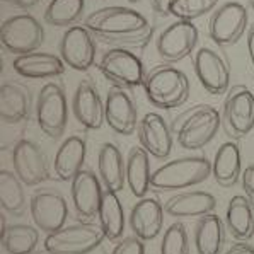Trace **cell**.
<instances>
[{"mask_svg":"<svg viewBox=\"0 0 254 254\" xmlns=\"http://www.w3.org/2000/svg\"><path fill=\"white\" fill-rule=\"evenodd\" d=\"M84 26L104 43L118 48L145 46L152 38L154 27L148 19L130 7H103L85 17Z\"/></svg>","mask_w":254,"mask_h":254,"instance_id":"1","label":"cell"},{"mask_svg":"<svg viewBox=\"0 0 254 254\" xmlns=\"http://www.w3.org/2000/svg\"><path fill=\"white\" fill-rule=\"evenodd\" d=\"M212 176V162L205 155H190L164 162L152 173L150 191L169 193V191H186L194 188Z\"/></svg>","mask_w":254,"mask_h":254,"instance_id":"2","label":"cell"},{"mask_svg":"<svg viewBox=\"0 0 254 254\" xmlns=\"http://www.w3.org/2000/svg\"><path fill=\"white\" fill-rule=\"evenodd\" d=\"M222 115L210 104H196L183 113L174 125L178 143L186 150H200L217 136Z\"/></svg>","mask_w":254,"mask_h":254,"instance_id":"3","label":"cell"},{"mask_svg":"<svg viewBox=\"0 0 254 254\" xmlns=\"http://www.w3.org/2000/svg\"><path fill=\"white\" fill-rule=\"evenodd\" d=\"M145 96L159 109H173L188 101L190 80L183 70L173 65H159L147 73L143 82Z\"/></svg>","mask_w":254,"mask_h":254,"instance_id":"4","label":"cell"},{"mask_svg":"<svg viewBox=\"0 0 254 254\" xmlns=\"http://www.w3.org/2000/svg\"><path fill=\"white\" fill-rule=\"evenodd\" d=\"M104 241L106 237L99 225L79 222L46 236L43 246L48 254H91Z\"/></svg>","mask_w":254,"mask_h":254,"instance_id":"5","label":"cell"},{"mask_svg":"<svg viewBox=\"0 0 254 254\" xmlns=\"http://www.w3.org/2000/svg\"><path fill=\"white\" fill-rule=\"evenodd\" d=\"M36 121L48 138L58 140L65 133L68 121V104L65 89L58 82H48L40 89L36 99Z\"/></svg>","mask_w":254,"mask_h":254,"instance_id":"6","label":"cell"},{"mask_svg":"<svg viewBox=\"0 0 254 254\" xmlns=\"http://www.w3.org/2000/svg\"><path fill=\"white\" fill-rule=\"evenodd\" d=\"M97 67L108 82L123 89L140 87L147 77L142 60L133 52L118 46L104 52Z\"/></svg>","mask_w":254,"mask_h":254,"instance_id":"7","label":"cell"},{"mask_svg":"<svg viewBox=\"0 0 254 254\" xmlns=\"http://www.w3.org/2000/svg\"><path fill=\"white\" fill-rule=\"evenodd\" d=\"M222 125L232 140L246 138L254 130V92L246 85L229 89L222 109Z\"/></svg>","mask_w":254,"mask_h":254,"instance_id":"8","label":"cell"},{"mask_svg":"<svg viewBox=\"0 0 254 254\" xmlns=\"http://www.w3.org/2000/svg\"><path fill=\"white\" fill-rule=\"evenodd\" d=\"M0 41L7 52L17 57L38 52L45 43V27L31 14L12 15L0 27Z\"/></svg>","mask_w":254,"mask_h":254,"instance_id":"9","label":"cell"},{"mask_svg":"<svg viewBox=\"0 0 254 254\" xmlns=\"http://www.w3.org/2000/svg\"><path fill=\"white\" fill-rule=\"evenodd\" d=\"M249 22V12L241 2H225L212 12L208 36L220 48L236 45L244 36Z\"/></svg>","mask_w":254,"mask_h":254,"instance_id":"10","label":"cell"},{"mask_svg":"<svg viewBox=\"0 0 254 254\" xmlns=\"http://www.w3.org/2000/svg\"><path fill=\"white\" fill-rule=\"evenodd\" d=\"M29 213L34 225L50 236L67 225L68 205L65 196L58 191L38 190L29 200Z\"/></svg>","mask_w":254,"mask_h":254,"instance_id":"11","label":"cell"},{"mask_svg":"<svg viewBox=\"0 0 254 254\" xmlns=\"http://www.w3.org/2000/svg\"><path fill=\"white\" fill-rule=\"evenodd\" d=\"M12 167L26 186H40L52 178L45 150L33 140L22 138L12 148Z\"/></svg>","mask_w":254,"mask_h":254,"instance_id":"12","label":"cell"},{"mask_svg":"<svg viewBox=\"0 0 254 254\" xmlns=\"http://www.w3.org/2000/svg\"><path fill=\"white\" fill-rule=\"evenodd\" d=\"M198 27L193 21H181L178 19L169 24L157 38V53L166 64H176L190 57L198 45Z\"/></svg>","mask_w":254,"mask_h":254,"instance_id":"13","label":"cell"},{"mask_svg":"<svg viewBox=\"0 0 254 254\" xmlns=\"http://www.w3.org/2000/svg\"><path fill=\"white\" fill-rule=\"evenodd\" d=\"M194 73L200 80L201 87L213 96L227 94L230 89V67L227 58L220 52L201 46L194 53Z\"/></svg>","mask_w":254,"mask_h":254,"instance_id":"14","label":"cell"},{"mask_svg":"<svg viewBox=\"0 0 254 254\" xmlns=\"http://www.w3.org/2000/svg\"><path fill=\"white\" fill-rule=\"evenodd\" d=\"M60 57L70 68L87 72L96 62L94 34L85 26H72L62 36Z\"/></svg>","mask_w":254,"mask_h":254,"instance_id":"15","label":"cell"},{"mask_svg":"<svg viewBox=\"0 0 254 254\" xmlns=\"http://www.w3.org/2000/svg\"><path fill=\"white\" fill-rule=\"evenodd\" d=\"M106 123L115 133L128 136L138 128V108L128 89L113 85L106 94L104 101Z\"/></svg>","mask_w":254,"mask_h":254,"instance_id":"16","label":"cell"},{"mask_svg":"<svg viewBox=\"0 0 254 254\" xmlns=\"http://www.w3.org/2000/svg\"><path fill=\"white\" fill-rule=\"evenodd\" d=\"M104 191L99 176L91 169H82L70 183V198L75 213L85 220L97 217Z\"/></svg>","mask_w":254,"mask_h":254,"instance_id":"17","label":"cell"},{"mask_svg":"<svg viewBox=\"0 0 254 254\" xmlns=\"http://www.w3.org/2000/svg\"><path fill=\"white\" fill-rule=\"evenodd\" d=\"M136 135L140 145L145 148L150 157L157 161H166L173 152V131L159 113H147L138 121Z\"/></svg>","mask_w":254,"mask_h":254,"instance_id":"18","label":"cell"},{"mask_svg":"<svg viewBox=\"0 0 254 254\" xmlns=\"http://www.w3.org/2000/svg\"><path fill=\"white\" fill-rule=\"evenodd\" d=\"M72 111L75 120L85 130H99L106 121L104 101L97 87L89 80H82L77 85L72 99Z\"/></svg>","mask_w":254,"mask_h":254,"instance_id":"19","label":"cell"},{"mask_svg":"<svg viewBox=\"0 0 254 254\" xmlns=\"http://www.w3.org/2000/svg\"><path fill=\"white\" fill-rule=\"evenodd\" d=\"M164 213L166 210L157 198H140L130 212V229L133 230V236L143 242L154 241L162 232Z\"/></svg>","mask_w":254,"mask_h":254,"instance_id":"20","label":"cell"},{"mask_svg":"<svg viewBox=\"0 0 254 254\" xmlns=\"http://www.w3.org/2000/svg\"><path fill=\"white\" fill-rule=\"evenodd\" d=\"M215 208H217L215 196L201 190L179 191L164 205L166 215L174 218H201L205 215L215 213Z\"/></svg>","mask_w":254,"mask_h":254,"instance_id":"21","label":"cell"},{"mask_svg":"<svg viewBox=\"0 0 254 254\" xmlns=\"http://www.w3.org/2000/svg\"><path fill=\"white\" fill-rule=\"evenodd\" d=\"M87 142L82 135H70L62 142L53 159V174L58 181L72 183V179L85 169Z\"/></svg>","mask_w":254,"mask_h":254,"instance_id":"22","label":"cell"},{"mask_svg":"<svg viewBox=\"0 0 254 254\" xmlns=\"http://www.w3.org/2000/svg\"><path fill=\"white\" fill-rule=\"evenodd\" d=\"M65 62L62 57L46 52H33L27 55L15 57L12 62V70L24 79H55L64 75Z\"/></svg>","mask_w":254,"mask_h":254,"instance_id":"23","label":"cell"},{"mask_svg":"<svg viewBox=\"0 0 254 254\" xmlns=\"http://www.w3.org/2000/svg\"><path fill=\"white\" fill-rule=\"evenodd\" d=\"M97 176L106 191L120 193L127 185V159L113 142H104L97 150Z\"/></svg>","mask_w":254,"mask_h":254,"instance_id":"24","label":"cell"},{"mask_svg":"<svg viewBox=\"0 0 254 254\" xmlns=\"http://www.w3.org/2000/svg\"><path fill=\"white\" fill-rule=\"evenodd\" d=\"M31 116V94L21 84L5 82L0 85V120L5 125H19Z\"/></svg>","mask_w":254,"mask_h":254,"instance_id":"25","label":"cell"},{"mask_svg":"<svg viewBox=\"0 0 254 254\" xmlns=\"http://www.w3.org/2000/svg\"><path fill=\"white\" fill-rule=\"evenodd\" d=\"M212 176L222 188H232L241 181L242 157L241 148L236 140L224 142L215 152L212 161Z\"/></svg>","mask_w":254,"mask_h":254,"instance_id":"26","label":"cell"},{"mask_svg":"<svg viewBox=\"0 0 254 254\" xmlns=\"http://www.w3.org/2000/svg\"><path fill=\"white\" fill-rule=\"evenodd\" d=\"M225 227L236 241H251L254 237V201L242 194L230 198L225 210Z\"/></svg>","mask_w":254,"mask_h":254,"instance_id":"27","label":"cell"},{"mask_svg":"<svg viewBox=\"0 0 254 254\" xmlns=\"http://www.w3.org/2000/svg\"><path fill=\"white\" fill-rule=\"evenodd\" d=\"M150 155L142 145L131 147L127 155V186L135 198H145L150 191Z\"/></svg>","mask_w":254,"mask_h":254,"instance_id":"28","label":"cell"},{"mask_svg":"<svg viewBox=\"0 0 254 254\" xmlns=\"http://www.w3.org/2000/svg\"><path fill=\"white\" fill-rule=\"evenodd\" d=\"M225 224L217 213L198 218L194 224V248L198 254H222L225 244Z\"/></svg>","mask_w":254,"mask_h":254,"instance_id":"29","label":"cell"},{"mask_svg":"<svg viewBox=\"0 0 254 254\" xmlns=\"http://www.w3.org/2000/svg\"><path fill=\"white\" fill-rule=\"evenodd\" d=\"M97 220H99L97 225L103 230L106 241L118 242L123 239L125 227H127V217H125V208L118 193L104 191L99 213H97Z\"/></svg>","mask_w":254,"mask_h":254,"instance_id":"30","label":"cell"},{"mask_svg":"<svg viewBox=\"0 0 254 254\" xmlns=\"http://www.w3.org/2000/svg\"><path fill=\"white\" fill-rule=\"evenodd\" d=\"M0 241L7 254H33L40 244V229L27 224L7 225Z\"/></svg>","mask_w":254,"mask_h":254,"instance_id":"31","label":"cell"},{"mask_svg":"<svg viewBox=\"0 0 254 254\" xmlns=\"http://www.w3.org/2000/svg\"><path fill=\"white\" fill-rule=\"evenodd\" d=\"M24 186L26 185L15 173H10L7 169L0 171V205L3 212L14 217H22L26 213L27 200Z\"/></svg>","mask_w":254,"mask_h":254,"instance_id":"32","label":"cell"},{"mask_svg":"<svg viewBox=\"0 0 254 254\" xmlns=\"http://www.w3.org/2000/svg\"><path fill=\"white\" fill-rule=\"evenodd\" d=\"M85 0H52L45 10V21L55 27H72L82 19Z\"/></svg>","mask_w":254,"mask_h":254,"instance_id":"33","label":"cell"},{"mask_svg":"<svg viewBox=\"0 0 254 254\" xmlns=\"http://www.w3.org/2000/svg\"><path fill=\"white\" fill-rule=\"evenodd\" d=\"M218 0H174L171 3V15L181 21H194L217 9Z\"/></svg>","mask_w":254,"mask_h":254,"instance_id":"34","label":"cell"},{"mask_svg":"<svg viewBox=\"0 0 254 254\" xmlns=\"http://www.w3.org/2000/svg\"><path fill=\"white\" fill-rule=\"evenodd\" d=\"M161 254H190V237L183 222H174L164 230Z\"/></svg>","mask_w":254,"mask_h":254,"instance_id":"35","label":"cell"},{"mask_svg":"<svg viewBox=\"0 0 254 254\" xmlns=\"http://www.w3.org/2000/svg\"><path fill=\"white\" fill-rule=\"evenodd\" d=\"M111 254H145V244L136 236H128L116 242Z\"/></svg>","mask_w":254,"mask_h":254,"instance_id":"36","label":"cell"},{"mask_svg":"<svg viewBox=\"0 0 254 254\" xmlns=\"http://www.w3.org/2000/svg\"><path fill=\"white\" fill-rule=\"evenodd\" d=\"M241 186H242V190H244L246 196L254 201V162L249 164V166L242 171Z\"/></svg>","mask_w":254,"mask_h":254,"instance_id":"37","label":"cell"},{"mask_svg":"<svg viewBox=\"0 0 254 254\" xmlns=\"http://www.w3.org/2000/svg\"><path fill=\"white\" fill-rule=\"evenodd\" d=\"M173 2L174 0H150L152 9H154L159 15H162V17L171 15V3Z\"/></svg>","mask_w":254,"mask_h":254,"instance_id":"38","label":"cell"},{"mask_svg":"<svg viewBox=\"0 0 254 254\" xmlns=\"http://www.w3.org/2000/svg\"><path fill=\"white\" fill-rule=\"evenodd\" d=\"M225 254H254V246L249 242H236L230 246Z\"/></svg>","mask_w":254,"mask_h":254,"instance_id":"39","label":"cell"},{"mask_svg":"<svg viewBox=\"0 0 254 254\" xmlns=\"http://www.w3.org/2000/svg\"><path fill=\"white\" fill-rule=\"evenodd\" d=\"M246 43H248V55L249 60H251L253 67H254V24L249 26L248 29V38H246Z\"/></svg>","mask_w":254,"mask_h":254,"instance_id":"40","label":"cell"},{"mask_svg":"<svg viewBox=\"0 0 254 254\" xmlns=\"http://www.w3.org/2000/svg\"><path fill=\"white\" fill-rule=\"evenodd\" d=\"M9 3H12L15 7H21V9H31V7L38 5L40 0H7Z\"/></svg>","mask_w":254,"mask_h":254,"instance_id":"41","label":"cell"},{"mask_svg":"<svg viewBox=\"0 0 254 254\" xmlns=\"http://www.w3.org/2000/svg\"><path fill=\"white\" fill-rule=\"evenodd\" d=\"M130 3H136V2H140V0H128Z\"/></svg>","mask_w":254,"mask_h":254,"instance_id":"42","label":"cell"},{"mask_svg":"<svg viewBox=\"0 0 254 254\" xmlns=\"http://www.w3.org/2000/svg\"><path fill=\"white\" fill-rule=\"evenodd\" d=\"M251 5H253V9H254V0H251Z\"/></svg>","mask_w":254,"mask_h":254,"instance_id":"43","label":"cell"}]
</instances>
